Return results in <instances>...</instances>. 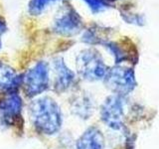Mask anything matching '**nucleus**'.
<instances>
[{"mask_svg":"<svg viewBox=\"0 0 159 149\" xmlns=\"http://www.w3.org/2000/svg\"><path fill=\"white\" fill-rule=\"evenodd\" d=\"M20 79L11 68L0 64V92H13L19 84Z\"/></svg>","mask_w":159,"mask_h":149,"instance_id":"nucleus-9","label":"nucleus"},{"mask_svg":"<svg viewBox=\"0 0 159 149\" xmlns=\"http://www.w3.org/2000/svg\"><path fill=\"white\" fill-rule=\"evenodd\" d=\"M107 87L118 96H125L135 88V77L130 69L116 67L107 71L106 76Z\"/></svg>","mask_w":159,"mask_h":149,"instance_id":"nucleus-3","label":"nucleus"},{"mask_svg":"<svg viewBox=\"0 0 159 149\" xmlns=\"http://www.w3.org/2000/svg\"><path fill=\"white\" fill-rule=\"evenodd\" d=\"M80 74L89 81H98L107 76V69L99 56L93 51H84L77 60Z\"/></svg>","mask_w":159,"mask_h":149,"instance_id":"nucleus-2","label":"nucleus"},{"mask_svg":"<svg viewBox=\"0 0 159 149\" xmlns=\"http://www.w3.org/2000/svg\"><path fill=\"white\" fill-rule=\"evenodd\" d=\"M22 111V98L16 93H10L0 102V119L5 125H13L19 120ZM22 117V116H21Z\"/></svg>","mask_w":159,"mask_h":149,"instance_id":"nucleus-6","label":"nucleus"},{"mask_svg":"<svg viewBox=\"0 0 159 149\" xmlns=\"http://www.w3.org/2000/svg\"><path fill=\"white\" fill-rule=\"evenodd\" d=\"M80 22L76 13L67 12L56 21V30L62 34L70 35L78 31Z\"/></svg>","mask_w":159,"mask_h":149,"instance_id":"nucleus-10","label":"nucleus"},{"mask_svg":"<svg viewBox=\"0 0 159 149\" xmlns=\"http://www.w3.org/2000/svg\"><path fill=\"white\" fill-rule=\"evenodd\" d=\"M4 30H5V25L1 20H0V32H3Z\"/></svg>","mask_w":159,"mask_h":149,"instance_id":"nucleus-14","label":"nucleus"},{"mask_svg":"<svg viewBox=\"0 0 159 149\" xmlns=\"http://www.w3.org/2000/svg\"><path fill=\"white\" fill-rule=\"evenodd\" d=\"M104 139L99 129L89 127L77 141V149H103Z\"/></svg>","mask_w":159,"mask_h":149,"instance_id":"nucleus-7","label":"nucleus"},{"mask_svg":"<svg viewBox=\"0 0 159 149\" xmlns=\"http://www.w3.org/2000/svg\"><path fill=\"white\" fill-rule=\"evenodd\" d=\"M53 1L55 0H32L30 3V12L33 14H39Z\"/></svg>","mask_w":159,"mask_h":149,"instance_id":"nucleus-12","label":"nucleus"},{"mask_svg":"<svg viewBox=\"0 0 159 149\" xmlns=\"http://www.w3.org/2000/svg\"><path fill=\"white\" fill-rule=\"evenodd\" d=\"M49 87V69L43 62L38 63L24 77V88L28 97H36Z\"/></svg>","mask_w":159,"mask_h":149,"instance_id":"nucleus-5","label":"nucleus"},{"mask_svg":"<svg viewBox=\"0 0 159 149\" xmlns=\"http://www.w3.org/2000/svg\"><path fill=\"white\" fill-rule=\"evenodd\" d=\"M32 122L43 134L53 135L62 126V112L57 102L51 97H45L34 101L30 106Z\"/></svg>","mask_w":159,"mask_h":149,"instance_id":"nucleus-1","label":"nucleus"},{"mask_svg":"<svg viewBox=\"0 0 159 149\" xmlns=\"http://www.w3.org/2000/svg\"><path fill=\"white\" fill-rule=\"evenodd\" d=\"M102 120L108 127L118 130L123 126L124 118V99L118 94L108 97L101 109Z\"/></svg>","mask_w":159,"mask_h":149,"instance_id":"nucleus-4","label":"nucleus"},{"mask_svg":"<svg viewBox=\"0 0 159 149\" xmlns=\"http://www.w3.org/2000/svg\"><path fill=\"white\" fill-rule=\"evenodd\" d=\"M86 1L88 2V4L89 5V6L92 7V9L93 10V11H97V10L102 9L103 6V4L102 3L101 0H86Z\"/></svg>","mask_w":159,"mask_h":149,"instance_id":"nucleus-13","label":"nucleus"},{"mask_svg":"<svg viewBox=\"0 0 159 149\" xmlns=\"http://www.w3.org/2000/svg\"><path fill=\"white\" fill-rule=\"evenodd\" d=\"M73 111L82 118H89L92 113V102L84 97H79L74 102Z\"/></svg>","mask_w":159,"mask_h":149,"instance_id":"nucleus-11","label":"nucleus"},{"mask_svg":"<svg viewBox=\"0 0 159 149\" xmlns=\"http://www.w3.org/2000/svg\"><path fill=\"white\" fill-rule=\"evenodd\" d=\"M55 71H56V82L55 88L58 92H64L71 87L75 79L74 73L70 70L62 59H58L54 64Z\"/></svg>","mask_w":159,"mask_h":149,"instance_id":"nucleus-8","label":"nucleus"}]
</instances>
